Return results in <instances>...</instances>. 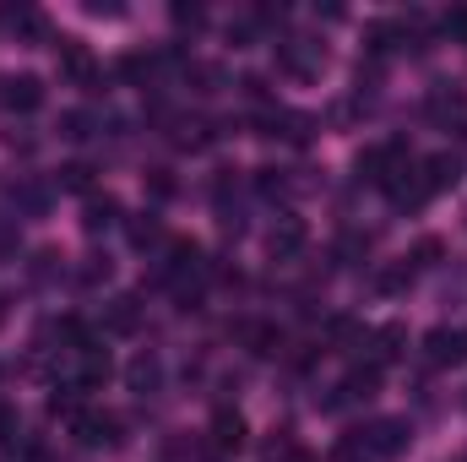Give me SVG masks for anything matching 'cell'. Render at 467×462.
Instances as JSON below:
<instances>
[{"label": "cell", "instance_id": "obj_11", "mask_svg": "<svg viewBox=\"0 0 467 462\" xmlns=\"http://www.w3.org/2000/svg\"><path fill=\"white\" fill-rule=\"evenodd\" d=\"M305 250V224L299 218H277V229H272V256L277 261H294Z\"/></svg>", "mask_w": 467, "mask_h": 462}, {"label": "cell", "instance_id": "obj_15", "mask_svg": "<svg viewBox=\"0 0 467 462\" xmlns=\"http://www.w3.org/2000/svg\"><path fill=\"white\" fill-rule=\"evenodd\" d=\"M244 332V343H250V353H277L283 348V338H277V327H239Z\"/></svg>", "mask_w": 467, "mask_h": 462}, {"label": "cell", "instance_id": "obj_7", "mask_svg": "<svg viewBox=\"0 0 467 462\" xmlns=\"http://www.w3.org/2000/svg\"><path fill=\"white\" fill-rule=\"evenodd\" d=\"M424 359H430V364H462L467 359V332H446V327H435V332L424 338Z\"/></svg>", "mask_w": 467, "mask_h": 462}, {"label": "cell", "instance_id": "obj_25", "mask_svg": "<svg viewBox=\"0 0 467 462\" xmlns=\"http://www.w3.org/2000/svg\"><path fill=\"white\" fill-rule=\"evenodd\" d=\"M11 430H16V414H11V408H0V441H11Z\"/></svg>", "mask_w": 467, "mask_h": 462}, {"label": "cell", "instance_id": "obj_4", "mask_svg": "<svg viewBox=\"0 0 467 462\" xmlns=\"http://www.w3.org/2000/svg\"><path fill=\"white\" fill-rule=\"evenodd\" d=\"M0 104H5L11 115H33V110L44 104V82L27 77V71H22V77H5V82H0Z\"/></svg>", "mask_w": 467, "mask_h": 462}, {"label": "cell", "instance_id": "obj_18", "mask_svg": "<svg viewBox=\"0 0 467 462\" xmlns=\"http://www.w3.org/2000/svg\"><path fill=\"white\" fill-rule=\"evenodd\" d=\"M130 239H136V245H152V239H163V224H158L152 213H141V218L130 224Z\"/></svg>", "mask_w": 467, "mask_h": 462}, {"label": "cell", "instance_id": "obj_21", "mask_svg": "<svg viewBox=\"0 0 467 462\" xmlns=\"http://www.w3.org/2000/svg\"><path fill=\"white\" fill-rule=\"evenodd\" d=\"M60 136L82 142V136H88V115H77V110H71V115H60Z\"/></svg>", "mask_w": 467, "mask_h": 462}, {"label": "cell", "instance_id": "obj_22", "mask_svg": "<svg viewBox=\"0 0 467 462\" xmlns=\"http://www.w3.org/2000/svg\"><path fill=\"white\" fill-rule=\"evenodd\" d=\"M441 27H446L451 38H467V11H462V5H457V11H446V16H441Z\"/></svg>", "mask_w": 467, "mask_h": 462}, {"label": "cell", "instance_id": "obj_13", "mask_svg": "<svg viewBox=\"0 0 467 462\" xmlns=\"http://www.w3.org/2000/svg\"><path fill=\"white\" fill-rule=\"evenodd\" d=\"M136 321H141L136 294H119L115 305H109V316H104V327H109V332H136Z\"/></svg>", "mask_w": 467, "mask_h": 462}, {"label": "cell", "instance_id": "obj_6", "mask_svg": "<svg viewBox=\"0 0 467 462\" xmlns=\"http://www.w3.org/2000/svg\"><path fill=\"white\" fill-rule=\"evenodd\" d=\"M321 66H327V49H321V44H310V38L283 44V71H288V77H316Z\"/></svg>", "mask_w": 467, "mask_h": 462}, {"label": "cell", "instance_id": "obj_27", "mask_svg": "<svg viewBox=\"0 0 467 462\" xmlns=\"http://www.w3.org/2000/svg\"><path fill=\"white\" fill-rule=\"evenodd\" d=\"M462 408H467V392H462Z\"/></svg>", "mask_w": 467, "mask_h": 462}, {"label": "cell", "instance_id": "obj_1", "mask_svg": "<svg viewBox=\"0 0 467 462\" xmlns=\"http://www.w3.org/2000/svg\"><path fill=\"white\" fill-rule=\"evenodd\" d=\"M71 392H93V386H104L109 375H115V359H109V348H99V343H82V348H71Z\"/></svg>", "mask_w": 467, "mask_h": 462}, {"label": "cell", "instance_id": "obj_2", "mask_svg": "<svg viewBox=\"0 0 467 462\" xmlns=\"http://www.w3.org/2000/svg\"><path fill=\"white\" fill-rule=\"evenodd\" d=\"M408 441H413L408 419H375V425H364V446H369V457H375V462L402 457V452H408Z\"/></svg>", "mask_w": 467, "mask_h": 462}, {"label": "cell", "instance_id": "obj_23", "mask_svg": "<svg viewBox=\"0 0 467 462\" xmlns=\"http://www.w3.org/2000/svg\"><path fill=\"white\" fill-rule=\"evenodd\" d=\"M174 22H180V27H202V11H196V5H174Z\"/></svg>", "mask_w": 467, "mask_h": 462}, {"label": "cell", "instance_id": "obj_16", "mask_svg": "<svg viewBox=\"0 0 467 462\" xmlns=\"http://www.w3.org/2000/svg\"><path fill=\"white\" fill-rule=\"evenodd\" d=\"M332 457L337 462H375L369 457V446H364V430H358V436H343V441L332 446Z\"/></svg>", "mask_w": 467, "mask_h": 462}, {"label": "cell", "instance_id": "obj_20", "mask_svg": "<svg viewBox=\"0 0 467 462\" xmlns=\"http://www.w3.org/2000/svg\"><path fill=\"white\" fill-rule=\"evenodd\" d=\"M408 283H413V267H408V261L380 272V289H386V294H397V289H408Z\"/></svg>", "mask_w": 467, "mask_h": 462}, {"label": "cell", "instance_id": "obj_14", "mask_svg": "<svg viewBox=\"0 0 467 462\" xmlns=\"http://www.w3.org/2000/svg\"><path fill=\"white\" fill-rule=\"evenodd\" d=\"M115 213H119L115 196H93V202H88V218H82V229H88V234L109 229V224H115Z\"/></svg>", "mask_w": 467, "mask_h": 462}, {"label": "cell", "instance_id": "obj_5", "mask_svg": "<svg viewBox=\"0 0 467 462\" xmlns=\"http://www.w3.org/2000/svg\"><path fill=\"white\" fill-rule=\"evenodd\" d=\"M419 180H424V191H430V196L457 191V180H462V158H457V152H435V158H424V163H419Z\"/></svg>", "mask_w": 467, "mask_h": 462}, {"label": "cell", "instance_id": "obj_9", "mask_svg": "<svg viewBox=\"0 0 467 462\" xmlns=\"http://www.w3.org/2000/svg\"><path fill=\"white\" fill-rule=\"evenodd\" d=\"M55 49H60V71H66L71 82H93V55H88L82 38H60Z\"/></svg>", "mask_w": 467, "mask_h": 462}, {"label": "cell", "instance_id": "obj_12", "mask_svg": "<svg viewBox=\"0 0 467 462\" xmlns=\"http://www.w3.org/2000/svg\"><path fill=\"white\" fill-rule=\"evenodd\" d=\"M397 38H408V27H397V22H369V27H364V49H369V55H391Z\"/></svg>", "mask_w": 467, "mask_h": 462}, {"label": "cell", "instance_id": "obj_8", "mask_svg": "<svg viewBox=\"0 0 467 462\" xmlns=\"http://www.w3.org/2000/svg\"><path fill=\"white\" fill-rule=\"evenodd\" d=\"M207 441H213V452H239V446H244V419L229 414V408H218V414H213Z\"/></svg>", "mask_w": 467, "mask_h": 462}, {"label": "cell", "instance_id": "obj_26", "mask_svg": "<svg viewBox=\"0 0 467 462\" xmlns=\"http://www.w3.org/2000/svg\"><path fill=\"white\" fill-rule=\"evenodd\" d=\"M294 462H316V457H305V452H294Z\"/></svg>", "mask_w": 467, "mask_h": 462}, {"label": "cell", "instance_id": "obj_19", "mask_svg": "<svg viewBox=\"0 0 467 462\" xmlns=\"http://www.w3.org/2000/svg\"><path fill=\"white\" fill-rule=\"evenodd\" d=\"M88 174H93L88 163H66L60 169V191H88Z\"/></svg>", "mask_w": 467, "mask_h": 462}, {"label": "cell", "instance_id": "obj_17", "mask_svg": "<svg viewBox=\"0 0 467 462\" xmlns=\"http://www.w3.org/2000/svg\"><path fill=\"white\" fill-rule=\"evenodd\" d=\"M5 27H16V33L38 38V33H44V16H38V11H5Z\"/></svg>", "mask_w": 467, "mask_h": 462}, {"label": "cell", "instance_id": "obj_24", "mask_svg": "<svg viewBox=\"0 0 467 462\" xmlns=\"http://www.w3.org/2000/svg\"><path fill=\"white\" fill-rule=\"evenodd\" d=\"M152 196H174V180H169V174H163V169H158V174H152Z\"/></svg>", "mask_w": 467, "mask_h": 462}, {"label": "cell", "instance_id": "obj_10", "mask_svg": "<svg viewBox=\"0 0 467 462\" xmlns=\"http://www.w3.org/2000/svg\"><path fill=\"white\" fill-rule=\"evenodd\" d=\"M125 381H130V392H158V381H163V364H158V353H136L130 364H125Z\"/></svg>", "mask_w": 467, "mask_h": 462}, {"label": "cell", "instance_id": "obj_3", "mask_svg": "<svg viewBox=\"0 0 467 462\" xmlns=\"http://www.w3.org/2000/svg\"><path fill=\"white\" fill-rule=\"evenodd\" d=\"M71 436L82 441V446H119V419L115 414H99V408H77V419H71Z\"/></svg>", "mask_w": 467, "mask_h": 462}]
</instances>
